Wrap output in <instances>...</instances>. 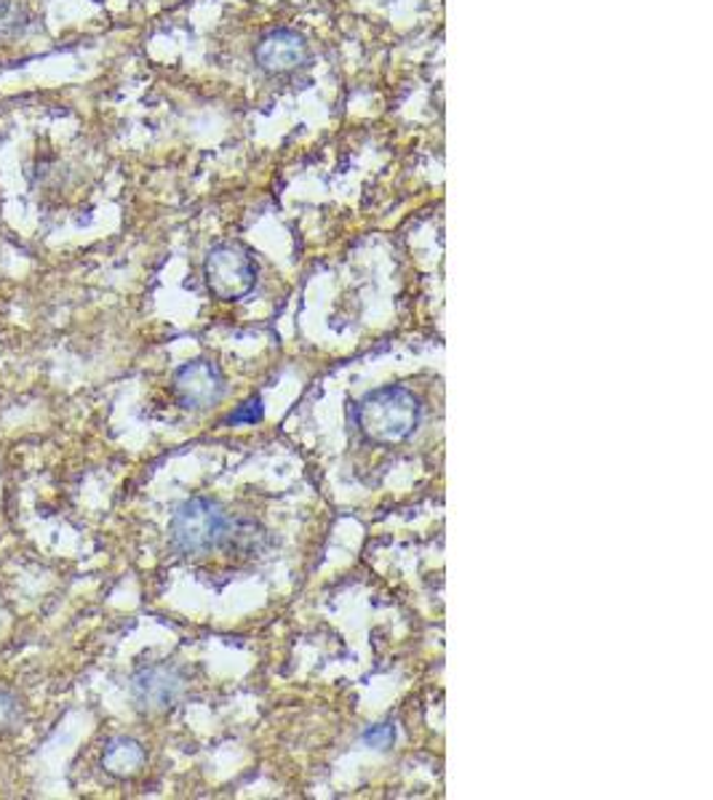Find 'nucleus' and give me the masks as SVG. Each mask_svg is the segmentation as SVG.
I'll return each instance as SVG.
<instances>
[{
    "label": "nucleus",
    "mask_w": 713,
    "mask_h": 800,
    "mask_svg": "<svg viewBox=\"0 0 713 800\" xmlns=\"http://www.w3.org/2000/svg\"><path fill=\"white\" fill-rule=\"evenodd\" d=\"M420 400L401 385L377 387L355 403V422L372 444H404L420 427Z\"/></svg>",
    "instance_id": "1"
},
{
    "label": "nucleus",
    "mask_w": 713,
    "mask_h": 800,
    "mask_svg": "<svg viewBox=\"0 0 713 800\" xmlns=\"http://www.w3.org/2000/svg\"><path fill=\"white\" fill-rule=\"evenodd\" d=\"M231 533V520L220 502L192 496L172 518V544L183 555H203L222 544Z\"/></svg>",
    "instance_id": "2"
},
{
    "label": "nucleus",
    "mask_w": 713,
    "mask_h": 800,
    "mask_svg": "<svg viewBox=\"0 0 713 800\" xmlns=\"http://www.w3.org/2000/svg\"><path fill=\"white\" fill-rule=\"evenodd\" d=\"M203 278L220 302L246 299L257 286V262L241 244H220L207 254Z\"/></svg>",
    "instance_id": "3"
},
{
    "label": "nucleus",
    "mask_w": 713,
    "mask_h": 800,
    "mask_svg": "<svg viewBox=\"0 0 713 800\" xmlns=\"http://www.w3.org/2000/svg\"><path fill=\"white\" fill-rule=\"evenodd\" d=\"M254 62L268 75H292L311 62L307 38L292 27L268 30L254 46Z\"/></svg>",
    "instance_id": "4"
},
{
    "label": "nucleus",
    "mask_w": 713,
    "mask_h": 800,
    "mask_svg": "<svg viewBox=\"0 0 713 800\" xmlns=\"http://www.w3.org/2000/svg\"><path fill=\"white\" fill-rule=\"evenodd\" d=\"M185 691V681L177 667L172 664H150L142 667L131 681V696L137 707L144 713L172 710Z\"/></svg>",
    "instance_id": "5"
},
{
    "label": "nucleus",
    "mask_w": 713,
    "mask_h": 800,
    "mask_svg": "<svg viewBox=\"0 0 713 800\" xmlns=\"http://www.w3.org/2000/svg\"><path fill=\"white\" fill-rule=\"evenodd\" d=\"M174 392H177L179 403L185 409H209V405H214L217 400L225 396V377H222V372L214 363L198 357V361H190L183 368H177Z\"/></svg>",
    "instance_id": "6"
},
{
    "label": "nucleus",
    "mask_w": 713,
    "mask_h": 800,
    "mask_svg": "<svg viewBox=\"0 0 713 800\" xmlns=\"http://www.w3.org/2000/svg\"><path fill=\"white\" fill-rule=\"evenodd\" d=\"M144 761H148V753H144L142 744L131 737L110 739L105 753H102V768H105L110 777L118 779L137 777V774L144 768Z\"/></svg>",
    "instance_id": "7"
},
{
    "label": "nucleus",
    "mask_w": 713,
    "mask_h": 800,
    "mask_svg": "<svg viewBox=\"0 0 713 800\" xmlns=\"http://www.w3.org/2000/svg\"><path fill=\"white\" fill-rule=\"evenodd\" d=\"M393 742H396V726L393 723H379L364 731V744L374 750H388Z\"/></svg>",
    "instance_id": "8"
},
{
    "label": "nucleus",
    "mask_w": 713,
    "mask_h": 800,
    "mask_svg": "<svg viewBox=\"0 0 713 800\" xmlns=\"http://www.w3.org/2000/svg\"><path fill=\"white\" fill-rule=\"evenodd\" d=\"M22 710L20 702L9 694V691H0V731H9L20 723Z\"/></svg>",
    "instance_id": "9"
},
{
    "label": "nucleus",
    "mask_w": 713,
    "mask_h": 800,
    "mask_svg": "<svg viewBox=\"0 0 713 800\" xmlns=\"http://www.w3.org/2000/svg\"><path fill=\"white\" fill-rule=\"evenodd\" d=\"M262 414H265L262 398L254 396L249 403H244L241 409H235L233 414L227 416V422H231V424H254V422L262 420Z\"/></svg>",
    "instance_id": "10"
}]
</instances>
